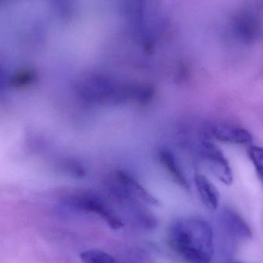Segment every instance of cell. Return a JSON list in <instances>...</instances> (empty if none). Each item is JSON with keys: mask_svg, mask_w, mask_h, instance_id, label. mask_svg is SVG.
<instances>
[{"mask_svg": "<svg viewBox=\"0 0 263 263\" xmlns=\"http://www.w3.org/2000/svg\"><path fill=\"white\" fill-rule=\"evenodd\" d=\"M166 241L170 250L185 263L213 262V229L202 218L175 219L167 229Z\"/></svg>", "mask_w": 263, "mask_h": 263, "instance_id": "obj_1", "label": "cell"}, {"mask_svg": "<svg viewBox=\"0 0 263 263\" xmlns=\"http://www.w3.org/2000/svg\"><path fill=\"white\" fill-rule=\"evenodd\" d=\"M63 204L72 211L97 216L112 230H120L125 226L124 221L114 205L98 193L77 191L65 196Z\"/></svg>", "mask_w": 263, "mask_h": 263, "instance_id": "obj_2", "label": "cell"}, {"mask_svg": "<svg viewBox=\"0 0 263 263\" xmlns=\"http://www.w3.org/2000/svg\"><path fill=\"white\" fill-rule=\"evenodd\" d=\"M128 85L120 84L106 75H92L79 83L77 90L82 98L100 105L120 104L128 101Z\"/></svg>", "mask_w": 263, "mask_h": 263, "instance_id": "obj_3", "label": "cell"}, {"mask_svg": "<svg viewBox=\"0 0 263 263\" xmlns=\"http://www.w3.org/2000/svg\"><path fill=\"white\" fill-rule=\"evenodd\" d=\"M199 159L205 167L221 182L231 185L233 181V172L228 160L222 150L211 141L204 139L198 146Z\"/></svg>", "mask_w": 263, "mask_h": 263, "instance_id": "obj_4", "label": "cell"}, {"mask_svg": "<svg viewBox=\"0 0 263 263\" xmlns=\"http://www.w3.org/2000/svg\"><path fill=\"white\" fill-rule=\"evenodd\" d=\"M205 133L209 138L227 143L251 145L253 137L250 132L242 126L227 122H213L207 124Z\"/></svg>", "mask_w": 263, "mask_h": 263, "instance_id": "obj_5", "label": "cell"}, {"mask_svg": "<svg viewBox=\"0 0 263 263\" xmlns=\"http://www.w3.org/2000/svg\"><path fill=\"white\" fill-rule=\"evenodd\" d=\"M114 178L129 193L145 205L159 206L160 202L134 176L123 170L114 172Z\"/></svg>", "mask_w": 263, "mask_h": 263, "instance_id": "obj_6", "label": "cell"}, {"mask_svg": "<svg viewBox=\"0 0 263 263\" xmlns=\"http://www.w3.org/2000/svg\"><path fill=\"white\" fill-rule=\"evenodd\" d=\"M158 158L172 179L181 188L187 191L190 190L191 188L190 180L174 153L170 148H161L158 152Z\"/></svg>", "mask_w": 263, "mask_h": 263, "instance_id": "obj_7", "label": "cell"}, {"mask_svg": "<svg viewBox=\"0 0 263 263\" xmlns=\"http://www.w3.org/2000/svg\"><path fill=\"white\" fill-rule=\"evenodd\" d=\"M194 183L204 205L211 210H217L219 204V192L211 181L205 175L196 173Z\"/></svg>", "mask_w": 263, "mask_h": 263, "instance_id": "obj_8", "label": "cell"}, {"mask_svg": "<svg viewBox=\"0 0 263 263\" xmlns=\"http://www.w3.org/2000/svg\"><path fill=\"white\" fill-rule=\"evenodd\" d=\"M222 223L233 236L242 239H250L252 232L246 221L233 210H225L221 215Z\"/></svg>", "mask_w": 263, "mask_h": 263, "instance_id": "obj_9", "label": "cell"}, {"mask_svg": "<svg viewBox=\"0 0 263 263\" xmlns=\"http://www.w3.org/2000/svg\"><path fill=\"white\" fill-rule=\"evenodd\" d=\"M38 76L32 69L18 70L8 80V86L15 89H27L37 82Z\"/></svg>", "mask_w": 263, "mask_h": 263, "instance_id": "obj_10", "label": "cell"}, {"mask_svg": "<svg viewBox=\"0 0 263 263\" xmlns=\"http://www.w3.org/2000/svg\"><path fill=\"white\" fill-rule=\"evenodd\" d=\"M155 89L150 85L143 83H134L128 85V98L129 100L145 104L153 100Z\"/></svg>", "mask_w": 263, "mask_h": 263, "instance_id": "obj_11", "label": "cell"}, {"mask_svg": "<svg viewBox=\"0 0 263 263\" xmlns=\"http://www.w3.org/2000/svg\"><path fill=\"white\" fill-rule=\"evenodd\" d=\"M80 259L83 263H121L109 253L97 249L82 252Z\"/></svg>", "mask_w": 263, "mask_h": 263, "instance_id": "obj_12", "label": "cell"}, {"mask_svg": "<svg viewBox=\"0 0 263 263\" xmlns=\"http://www.w3.org/2000/svg\"><path fill=\"white\" fill-rule=\"evenodd\" d=\"M248 155L263 185L262 147L257 146V145H250V148H248Z\"/></svg>", "mask_w": 263, "mask_h": 263, "instance_id": "obj_13", "label": "cell"}, {"mask_svg": "<svg viewBox=\"0 0 263 263\" xmlns=\"http://www.w3.org/2000/svg\"><path fill=\"white\" fill-rule=\"evenodd\" d=\"M63 170H64L69 176L76 178L84 177L86 174L84 167L76 160H68L65 162Z\"/></svg>", "mask_w": 263, "mask_h": 263, "instance_id": "obj_14", "label": "cell"}, {"mask_svg": "<svg viewBox=\"0 0 263 263\" xmlns=\"http://www.w3.org/2000/svg\"><path fill=\"white\" fill-rule=\"evenodd\" d=\"M6 83L8 85V80H6L5 78L4 72H3L2 68L0 67V91L4 89Z\"/></svg>", "mask_w": 263, "mask_h": 263, "instance_id": "obj_15", "label": "cell"}, {"mask_svg": "<svg viewBox=\"0 0 263 263\" xmlns=\"http://www.w3.org/2000/svg\"><path fill=\"white\" fill-rule=\"evenodd\" d=\"M233 263H242V262H233Z\"/></svg>", "mask_w": 263, "mask_h": 263, "instance_id": "obj_16", "label": "cell"}]
</instances>
